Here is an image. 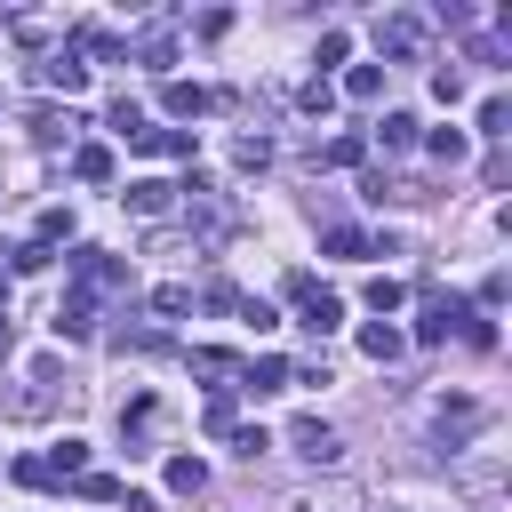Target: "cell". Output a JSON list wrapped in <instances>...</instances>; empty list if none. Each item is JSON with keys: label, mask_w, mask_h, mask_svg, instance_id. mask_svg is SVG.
<instances>
[{"label": "cell", "mask_w": 512, "mask_h": 512, "mask_svg": "<svg viewBox=\"0 0 512 512\" xmlns=\"http://www.w3.org/2000/svg\"><path fill=\"white\" fill-rule=\"evenodd\" d=\"M16 480H24V488H56V480H48V464H40V456H16Z\"/></svg>", "instance_id": "ab89813d"}, {"label": "cell", "mask_w": 512, "mask_h": 512, "mask_svg": "<svg viewBox=\"0 0 512 512\" xmlns=\"http://www.w3.org/2000/svg\"><path fill=\"white\" fill-rule=\"evenodd\" d=\"M40 464H48V480H80V472H88V440H56Z\"/></svg>", "instance_id": "5bb4252c"}, {"label": "cell", "mask_w": 512, "mask_h": 512, "mask_svg": "<svg viewBox=\"0 0 512 512\" xmlns=\"http://www.w3.org/2000/svg\"><path fill=\"white\" fill-rule=\"evenodd\" d=\"M168 488H176V496H200V488H208V464H200V456H168Z\"/></svg>", "instance_id": "d6986e66"}, {"label": "cell", "mask_w": 512, "mask_h": 512, "mask_svg": "<svg viewBox=\"0 0 512 512\" xmlns=\"http://www.w3.org/2000/svg\"><path fill=\"white\" fill-rule=\"evenodd\" d=\"M480 424H488V408H480V400H440V440H448V448H456V440H472Z\"/></svg>", "instance_id": "9c48e42d"}, {"label": "cell", "mask_w": 512, "mask_h": 512, "mask_svg": "<svg viewBox=\"0 0 512 512\" xmlns=\"http://www.w3.org/2000/svg\"><path fill=\"white\" fill-rule=\"evenodd\" d=\"M480 184H512V152H504V144L480 160Z\"/></svg>", "instance_id": "8d00e7d4"}, {"label": "cell", "mask_w": 512, "mask_h": 512, "mask_svg": "<svg viewBox=\"0 0 512 512\" xmlns=\"http://www.w3.org/2000/svg\"><path fill=\"white\" fill-rule=\"evenodd\" d=\"M320 248H328V256H368V232H360V224H328Z\"/></svg>", "instance_id": "7402d4cb"}, {"label": "cell", "mask_w": 512, "mask_h": 512, "mask_svg": "<svg viewBox=\"0 0 512 512\" xmlns=\"http://www.w3.org/2000/svg\"><path fill=\"white\" fill-rule=\"evenodd\" d=\"M280 512H368V488L360 480H320V488H296Z\"/></svg>", "instance_id": "3957f363"}, {"label": "cell", "mask_w": 512, "mask_h": 512, "mask_svg": "<svg viewBox=\"0 0 512 512\" xmlns=\"http://www.w3.org/2000/svg\"><path fill=\"white\" fill-rule=\"evenodd\" d=\"M336 320H344V296H328V288H320V296H304V328H312V336H328Z\"/></svg>", "instance_id": "ac0fdd59"}, {"label": "cell", "mask_w": 512, "mask_h": 512, "mask_svg": "<svg viewBox=\"0 0 512 512\" xmlns=\"http://www.w3.org/2000/svg\"><path fill=\"white\" fill-rule=\"evenodd\" d=\"M120 488H128V480H112V472H80V496H88V504H120Z\"/></svg>", "instance_id": "f1b7e54d"}, {"label": "cell", "mask_w": 512, "mask_h": 512, "mask_svg": "<svg viewBox=\"0 0 512 512\" xmlns=\"http://www.w3.org/2000/svg\"><path fill=\"white\" fill-rule=\"evenodd\" d=\"M8 264H16V272H48V264H56V248H40V240H24V248H8Z\"/></svg>", "instance_id": "d6a6232c"}, {"label": "cell", "mask_w": 512, "mask_h": 512, "mask_svg": "<svg viewBox=\"0 0 512 512\" xmlns=\"http://www.w3.org/2000/svg\"><path fill=\"white\" fill-rule=\"evenodd\" d=\"M24 128H32V144H64V136L80 128V112H56V104H40V112H24Z\"/></svg>", "instance_id": "8fae6325"}, {"label": "cell", "mask_w": 512, "mask_h": 512, "mask_svg": "<svg viewBox=\"0 0 512 512\" xmlns=\"http://www.w3.org/2000/svg\"><path fill=\"white\" fill-rule=\"evenodd\" d=\"M376 144H384V152H408V144H416V112H384V120H376Z\"/></svg>", "instance_id": "2e32d148"}, {"label": "cell", "mask_w": 512, "mask_h": 512, "mask_svg": "<svg viewBox=\"0 0 512 512\" xmlns=\"http://www.w3.org/2000/svg\"><path fill=\"white\" fill-rule=\"evenodd\" d=\"M152 312H160V320H176V312H192V288H184V280H168V288H152Z\"/></svg>", "instance_id": "d4e9b609"}, {"label": "cell", "mask_w": 512, "mask_h": 512, "mask_svg": "<svg viewBox=\"0 0 512 512\" xmlns=\"http://www.w3.org/2000/svg\"><path fill=\"white\" fill-rule=\"evenodd\" d=\"M232 160H240V168H272V136H240Z\"/></svg>", "instance_id": "1f68e13d"}, {"label": "cell", "mask_w": 512, "mask_h": 512, "mask_svg": "<svg viewBox=\"0 0 512 512\" xmlns=\"http://www.w3.org/2000/svg\"><path fill=\"white\" fill-rule=\"evenodd\" d=\"M104 128H112V136H120V144H128V136H136V128H144V112H136V104H128V96H120V104H112V112H104Z\"/></svg>", "instance_id": "4dcf8cb0"}, {"label": "cell", "mask_w": 512, "mask_h": 512, "mask_svg": "<svg viewBox=\"0 0 512 512\" xmlns=\"http://www.w3.org/2000/svg\"><path fill=\"white\" fill-rule=\"evenodd\" d=\"M232 392H256V400H264V392H288V360H280V352L240 360V384H232Z\"/></svg>", "instance_id": "52a82bcc"}, {"label": "cell", "mask_w": 512, "mask_h": 512, "mask_svg": "<svg viewBox=\"0 0 512 512\" xmlns=\"http://www.w3.org/2000/svg\"><path fill=\"white\" fill-rule=\"evenodd\" d=\"M456 336H464L472 352H496V320H488V312H464V328H456Z\"/></svg>", "instance_id": "484cf974"}, {"label": "cell", "mask_w": 512, "mask_h": 512, "mask_svg": "<svg viewBox=\"0 0 512 512\" xmlns=\"http://www.w3.org/2000/svg\"><path fill=\"white\" fill-rule=\"evenodd\" d=\"M296 104L320 120V112H336V88H328V80H304V88H296Z\"/></svg>", "instance_id": "f546056e"}, {"label": "cell", "mask_w": 512, "mask_h": 512, "mask_svg": "<svg viewBox=\"0 0 512 512\" xmlns=\"http://www.w3.org/2000/svg\"><path fill=\"white\" fill-rule=\"evenodd\" d=\"M40 88H64V96H80V88H88V64H80L72 48H56V56L40 64Z\"/></svg>", "instance_id": "30bf717a"}, {"label": "cell", "mask_w": 512, "mask_h": 512, "mask_svg": "<svg viewBox=\"0 0 512 512\" xmlns=\"http://www.w3.org/2000/svg\"><path fill=\"white\" fill-rule=\"evenodd\" d=\"M344 96H352V104H376V96H384V64H352V72H344Z\"/></svg>", "instance_id": "9a60e30c"}, {"label": "cell", "mask_w": 512, "mask_h": 512, "mask_svg": "<svg viewBox=\"0 0 512 512\" xmlns=\"http://www.w3.org/2000/svg\"><path fill=\"white\" fill-rule=\"evenodd\" d=\"M376 48H384L392 64H424V56H432V16H424V8H384V16H376Z\"/></svg>", "instance_id": "6da1fadb"}, {"label": "cell", "mask_w": 512, "mask_h": 512, "mask_svg": "<svg viewBox=\"0 0 512 512\" xmlns=\"http://www.w3.org/2000/svg\"><path fill=\"white\" fill-rule=\"evenodd\" d=\"M360 160H368L360 136H328V144H320V168H360Z\"/></svg>", "instance_id": "44dd1931"}, {"label": "cell", "mask_w": 512, "mask_h": 512, "mask_svg": "<svg viewBox=\"0 0 512 512\" xmlns=\"http://www.w3.org/2000/svg\"><path fill=\"white\" fill-rule=\"evenodd\" d=\"M224 440H232V448H240V456H248V464H256V456H264V448H272V432H264V424H232V432H224Z\"/></svg>", "instance_id": "83f0119b"}, {"label": "cell", "mask_w": 512, "mask_h": 512, "mask_svg": "<svg viewBox=\"0 0 512 512\" xmlns=\"http://www.w3.org/2000/svg\"><path fill=\"white\" fill-rule=\"evenodd\" d=\"M232 424H240V408H232V392H208V408H200V432H216V440H224Z\"/></svg>", "instance_id": "603a6c76"}, {"label": "cell", "mask_w": 512, "mask_h": 512, "mask_svg": "<svg viewBox=\"0 0 512 512\" xmlns=\"http://www.w3.org/2000/svg\"><path fill=\"white\" fill-rule=\"evenodd\" d=\"M360 352H368V360H400V352H408V336H400L392 320H368V328H360Z\"/></svg>", "instance_id": "4fadbf2b"}, {"label": "cell", "mask_w": 512, "mask_h": 512, "mask_svg": "<svg viewBox=\"0 0 512 512\" xmlns=\"http://www.w3.org/2000/svg\"><path fill=\"white\" fill-rule=\"evenodd\" d=\"M432 96H440V104H456V96H464V72H456V64H440V72H432Z\"/></svg>", "instance_id": "d590c367"}, {"label": "cell", "mask_w": 512, "mask_h": 512, "mask_svg": "<svg viewBox=\"0 0 512 512\" xmlns=\"http://www.w3.org/2000/svg\"><path fill=\"white\" fill-rule=\"evenodd\" d=\"M416 296H424V312H416V344H448L456 328H464V296H440V280L432 272H416Z\"/></svg>", "instance_id": "7a4b0ae2"}, {"label": "cell", "mask_w": 512, "mask_h": 512, "mask_svg": "<svg viewBox=\"0 0 512 512\" xmlns=\"http://www.w3.org/2000/svg\"><path fill=\"white\" fill-rule=\"evenodd\" d=\"M288 448H296L304 464H336V456H344L336 424H320V416H296V424H288Z\"/></svg>", "instance_id": "277c9868"}, {"label": "cell", "mask_w": 512, "mask_h": 512, "mask_svg": "<svg viewBox=\"0 0 512 512\" xmlns=\"http://www.w3.org/2000/svg\"><path fill=\"white\" fill-rule=\"evenodd\" d=\"M240 320H248V328H256V336H264V328H280V312H272V304H264V296H240Z\"/></svg>", "instance_id": "e575fe53"}, {"label": "cell", "mask_w": 512, "mask_h": 512, "mask_svg": "<svg viewBox=\"0 0 512 512\" xmlns=\"http://www.w3.org/2000/svg\"><path fill=\"white\" fill-rule=\"evenodd\" d=\"M72 176H80V184H112V152H104V144H80V152H72Z\"/></svg>", "instance_id": "e0dca14e"}, {"label": "cell", "mask_w": 512, "mask_h": 512, "mask_svg": "<svg viewBox=\"0 0 512 512\" xmlns=\"http://www.w3.org/2000/svg\"><path fill=\"white\" fill-rule=\"evenodd\" d=\"M424 152H432V160H448V168H456V160H464V152H472V136H464V128H432V136H424Z\"/></svg>", "instance_id": "ffe728a7"}, {"label": "cell", "mask_w": 512, "mask_h": 512, "mask_svg": "<svg viewBox=\"0 0 512 512\" xmlns=\"http://www.w3.org/2000/svg\"><path fill=\"white\" fill-rule=\"evenodd\" d=\"M128 56H136L144 72H168V64H176V32H168V24H152V32H136V40H128Z\"/></svg>", "instance_id": "ba28073f"}, {"label": "cell", "mask_w": 512, "mask_h": 512, "mask_svg": "<svg viewBox=\"0 0 512 512\" xmlns=\"http://www.w3.org/2000/svg\"><path fill=\"white\" fill-rule=\"evenodd\" d=\"M288 384H336V368L328 360H304V368H288Z\"/></svg>", "instance_id": "f35d334b"}, {"label": "cell", "mask_w": 512, "mask_h": 512, "mask_svg": "<svg viewBox=\"0 0 512 512\" xmlns=\"http://www.w3.org/2000/svg\"><path fill=\"white\" fill-rule=\"evenodd\" d=\"M120 200H128V216H144V224H160V216L176 208V184H160V176H136V184L120 192Z\"/></svg>", "instance_id": "5b68a950"}, {"label": "cell", "mask_w": 512, "mask_h": 512, "mask_svg": "<svg viewBox=\"0 0 512 512\" xmlns=\"http://www.w3.org/2000/svg\"><path fill=\"white\" fill-rule=\"evenodd\" d=\"M56 336H64V344H88V336H96V296H88V288H72V296L56 304Z\"/></svg>", "instance_id": "8992f818"}, {"label": "cell", "mask_w": 512, "mask_h": 512, "mask_svg": "<svg viewBox=\"0 0 512 512\" xmlns=\"http://www.w3.org/2000/svg\"><path fill=\"white\" fill-rule=\"evenodd\" d=\"M160 104H168L176 120H200V112H208L216 96H208V88H192V80H168V88H160Z\"/></svg>", "instance_id": "7c38bea8"}, {"label": "cell", "mask_w": 512, "mask_h": 512, "mask_svg": "<svg viewBox=\"0 0 512 512\" xmlns=\"http://www.w3.org/2000/svg\"><path fill=\"white\" fill-rule=\"evenodd\" d=\"M280 296H288V304H304V296H320V280H312V272H288V280H280Z\"/></svg>", "instance_id": "74e56055"}, {"label": "cell", "mask_w": 512, "mask_h": 512, "mask_svg": "<svg viewBox=\"0 0 512 512\" xmlns=\"http://www.w3.org/2000/svg\"><path fill=\"white\" fill-rule=\"evenodd\" d=\"M400 296H408V288H400L392 272H376V280H368V304H376V312H400Z\"/></svg>", "instance_id": "836d02e7"}, {"label": "cell", "mask_w": 512, "mask_h": 512, "mask_svg": "<svg viewBox=\"0 0 512 512\" xmlns=\"http://www.w3.org/2000/svg\"><path fill=\"white\" fill-rule=\"evenodd\" d=\"M192 376H240V360L216 352V344H200V352H192Z\"/></svg>", "instance_id": "4316f807"}, {"label": "cell", "mask_w": 512, "mask_h": 512, "mask_svg": "<svg viewBox=\"0 0 512 512\" xmlns=\"http://www.w3.org/2000/svg\"><path fill=\"white\" fill-rule=\"evenodd\" d=\"M480 136H512V96H488L480 104Z\"/></svg>", "instance_id": "cb8c5ba5"}]
</instances>
